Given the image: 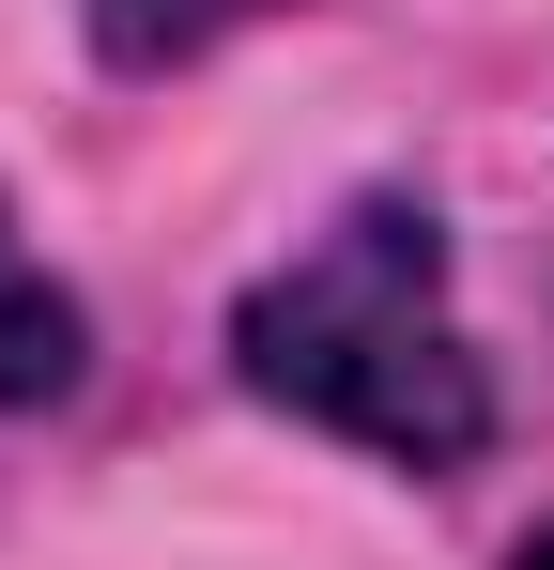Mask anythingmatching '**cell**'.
<instances>
[{
    "instance_id": "6da1fadb",
    "label": "cell",
    "mask_w": 554,
    "mask_h": 570,
    "mask_svg": "<svg viewBox=\"0 0 554 570\" xmlns=\"http://www.w3.org/2000/svg\"><path fill=\"white\" fill-rule=\"evenodd\" d=\"M231 371L263 385L277 416L339 432L369 463H416V478H447V463L493 448V355L462 340L447 232L416 200H355L308 263H277L231 308Z\"/></svg>"
},
{
    "instance_id": "7a4b0ae2",
    "label": "cell",
    "mask_w": 554,
    "mask_h": 570,
    "mask_svg": "<svg viewBox=\"0 0 554 570\" xmlns=\"http://www.w3.org/2000/svg\"><path fill=\"white\" fill-rule=\"evenodd\" d=\"M78 371H92V324H78V293L47 278V263L16 247V216H0V401H62Z\"/></svg>"
},
{
    "instance_id": "3957f363",
    "label": "cell",
    "mask_w": 554,
    "mask_h": 570,
    "mask_svg": "<svg viewBox=\"0 0 554 570\" xmlns=\"http://www.w3.org/2000/svg\"><path fill=\"white\" fill-rule=\"evenodd\" d=\"M247 16H263V0H92V47L155 78V62H200L216 31H247Z\"/></svg>"
},
{
    "instance_id": "277c9868",
    "label": "cell",
    "mask_w": 554,
    "mask_h": 570,
    "mask_svg": "<svg viewBox=\"0 0 554 570\" xmlns=\"http://www.w3.org/2000/svg\"><path fill=\"white\" fill-rule=\"evenodd\" d=\"M508 570H554V524H540V540H524V556H508Z\"/></svg>"
}]
</instances>
